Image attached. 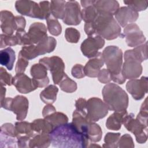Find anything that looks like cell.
I'll return each mask as SVG.
<instances>
[{
    "label": "cell",
    "instance_id": "obj_1",
    "mask_svg": "<svg viewBox=\"0 0 148 148\" xmlns=\"http://www.w3.org/2000/svg\"><path fill=\"white\" fill-rule=\"evenodd\" d=\"M49 136L51 145L57 148H84L91 143L72 123L54 127Z\"/></svg>",
    "mask_w": 148,
    "mask_h": 148
},
{
    "label": "cell",
    "instance_id": "obj_2",
    "mask_svg": "<svg viewBox=\"0 0 148 148\" xmlns=\"http://www.w3.org/2000/svg\"><path fill=\"white\" fill-rule=\"evenodd\" d=\"M84 31L88 36L97 34L106 40H113L121 36V29L113 15L98 12L94 20L91 23H86Z\"/></svg>",
    "mask_w": 148,
    "mask_h": 148
},
{
    "label": "cell",
    "instance_id": "obj_3",
    "mask_svg": "<svg viewBox=\"0 0 148 148\" xmlns=\"http://www.w3.org/2000/svg\"><path fill=\"white\" fill-rule=\"evenodd\" d=\"M102 58L109 71L111 79L118 84H123L126 79L123 76L121 69L123 65L122 50L116 46H108L102 51Z\"/></svg>",
    "mask_w": 148,
    "mask_h": 148
},
{
    "label": "cell",
    "instance_id": "obj_4",
    "mask_svg": "<svg viewBox=\"0 0 148 148\" xmlns=\"http://www.w3.org/2000/svg\"><path fill=\"white\" fill-rule=\"evenodd\" d=\"M103 102L109 110L114 112L125 110L128 106V96L127 92L115 83H109L102 91Z\"/></svg>",
    "mask_w": 148,
    "mask_h": 148
},
{
    "label": "cell",
    "instance_id": "obj_5",
    "mask_svg": "<svg viewBox=\"0 0 148 148\" xmlns=\"http://www.w3.org/2000/svg\"><path fill=\"white\" fill-rule=\"evenodd\" d=\"M124 62L122 65L121 72L127 79H136L142 74V62L134 50H128L124 53Z\"/></svg>",
    "mask_w": 148,
    "mask_h": 148
},
{
    "label": "cell",
    "instance_id": "obj_6",
    "mask_svg": "<svg viewBox=\"0 0 148 148\" xmlns=\"http://www.w3.org/2000/svg\"><path fill=\"white\" fill-rule=\"evenodd\" d=\"M1 106L16 114L17 120H23L28 113V100L22 95H17L14 98H6L1 103Z\"/></svg>",
    "mask_w": 148,
    "mask_h": 148
},
{
    "label": "cell",
    "instance_id": "obj_7",
    "mask_svg": "<svg viewBox=\"0 0 148 148\" xmlns=\"http://www.w3.org/2000/svg\"><path fill=\"white\" fill-rule=\"evenodd\" d=\"M86 119L88 121L96 122L105 117L109 109L100 98L92 97L87 101Z\"/></svg>",
    "mask_w": 148,
    "mask_h": 148
},
{
    "label": "cell",
    "instance_id": "obj_8",
    "mask_svg": "<svg viewBox=\"0 0 148 148\" xmlns=\"http://www.w3.org/2000/svg\"><path fill=\"white\" fill-rule=\"evenodd\" d=\"M39 62L50 71L54 83L59 84L65 73L64 72L65 64L62 60L58 56H52L40 58Z\"/></svg>",
    "mask_w": 148,
    "mask_h": 148
},
{
    "label": "cell",
    "instance_id": "obj_9",
    "mask_svg": "<svg viewBox=\"0 0 148 148\" xmlns=\"http://www.w3.org/2000/svg\"><path fill=\"white\" fill-rule=\"evenodd\" d=\"M123 124L127 130L132 132L139 143H144L147 139V126L141 124L136 119H134L132 113L127 114L124 118Z\"/></svg>",
    "mask_w": 148,
    "mask_h": 148
},
{
    "label": "cell",
    "instance_id": "obj_10",
    "mask_svg": "<svg viewBox=\"0 0 148 148\" xmlns=\"http://www.w3.org/2000/svg\"><path fill=\"white\" fill-rule=\"evenodd\" d=\"M105 45L104 39L97 34L88 36L81 44L80 50L84 56L91 58L98 53Z\"/></svg>",
    "mask_w": 148,
    "mask_h": 148
},
{
    "label": "cell",
    "instance_id": "obj_11",
    "mask_svg": "<svg viewBox=\"0 0 148 148\" xmlns=\"http://www.w3.org/2000/svg\"><path fill=\"white\" fill-rule=\"evenodd\" d=\"M15 8L22 15L41 20L45 19L40 5L34 1H17L15 3Z\"/></svg>",
    "mask_w": 148,
    "mask_h": 148
},
{
    "label": "cell",
    "instance_id": "obj_12",
    "mask_svg": "<svg viewBox=\"0 0 148 148\" xmlns=\"http://www.w3.org/2000/svg\"><path fill=\"white\" fill-rule=\"evenodd\" d=\"M123 37L125 38V42L128 46L136 47L146 42V38L139 27L135 23L130 24L125 27Z\"/></svg>",
    "mask_w": 148,
    "mask_h": 148
},
{
    "label": "cell",
    "instance_id": "obj_13",
    "mask_svg": "<svg viewBox=\"0 0 148 148\" xmlns=\"http://www.w3.org/2000/svg\"><path fill=\"white\" fill-rule=\"evenodd\" d=\"M82 20V11L79 3L76 1L66 2L63 22L67 25H77Z\"/></svg>",
    "mask_w": 148,
    "mask_h": 148
},
{
    "label": "cell",
    "instance_id": "obj_14",
    "mask_svg": "<svg viewBox=\"0 0 148 148\" xmlns=\"http://www.w3.org/2000/svg\"><path fill=\"white\" fill-rule=\"evenodd\" d=\"M126 89L134 99H142L148 91L147 77L142 76L140 79L130 80L126 84Z\"/></svg>",
    "mask_w": 148,
    "mask_h": 148
},
{
    "label": "cell",
    "instance_id": "obj_15",
    "mask_svg": "<svg viewBox=\"0 0 148 148\" xmlns=\"http://www.w3.org/2000/svg\"><path fill=\"white\" fill-rule=\"evenodd\" d=\"M12 84L19 92L22 94L29 93L38 87L35 80L29 78L24 73H16L13 78Z\"/></svg>",
    "mask_w": 148,
    "mask_h": 148
},
{
    "label": "cell",
    "instance_id": "obj_16",
    "mask_svg": "<svg viewBox=\"0 0 148 148\" xmlns=\"http://www.w3.org/2000/svg\"><path fill=\"white\" fill-rule=\"evenodd\" d=\"M116 20L119 25L125 27L134 23L138 18L139 14L128 6L121 7L114 14Z\"/></svg>",
    "mask_w": 148,
    "mask_h": 148
},
{
    "label": "cell",
    "instance_id": "obj_17",
    "mask_svg": "<svg viewBox=\"0 0 148 148\" xmlns=\"http://www.w3.org/2000/svg\"><path fill=\"white\" fill-rule=\"evenodd\" d=\"M79 131L90 142H99L102 136L100 126L94 122L87 121L80 127Z\"/></svg>",
    "mask_w": 148,
    "mask_h": 148
},
{
    "label": "cell",
    "instance_id": "obj_18",
    "mask_svg": "<svg viewBox=\"0 0 148 148\" xmlns=\"http://www.w3.org/2000/svg\"><path fill=\"white\" fill-rule=\"evenodd\" d=\"M28 37L31 45H36L47 37V28L42 23L32 24L27 32Z\"/></svg>",
    "mask_w": 148,
    "mask_h": 148
},
{
    "label": "cell",
    "instance_id": "obj_19",
    "mask_svg": "<svg viewBox=\"0 0 148 148\" xmlns=\"http://www.w3.org/2000/svg\"><path fill=\"white\" fill-rule=\"evenodd\" d=\"M47 69L42 64H35L31 68V75L36 82L38 87H43L49 83L47 77Z\"/></svg>",
    "mask_w": 148,
    "mask_h": 148
},
{
    "label": "cell",
    "instance_id": "obj_20",
    "mask_svg": "<svg viewBox=\"0 0 148 148\" xmlns=\"http://www.w3.org/2000/svg\"><path fill=\"white\" fill-rule=\"evenodd\" d=\"M103 64L102 53L98 52L97 55L90 58L84 66L85 75L90 77H97L101 68L103 66Z\"/></svg>",
    "mask_w": 148,
    "mask_h": 148
},
{
    "label": "cell",
    "instance_id": "obj_21",
    "mask_svg": "<svg viewBox=\"0 0 148 148\" xmlns=\"http://www.w3.org/2000/svg\"><path fill=\"white\" fill-rule=\"evenodd\" d=\"M1 28L4 34L12 35L16 30L15 16L8 10H2L0 13Z\"/></svg>",
    "mask_w": 148,
    "mask_h": 148
},
{
    "label": "cell",
    "instance_id": "obj_22",
    "mask_svg": "<svg viewBox=\"0 0 148 148\" xmlns=\"http://www.w3.org/2000/svg\"><path fill=\"white\" fill-rule=\"evenodd\" d=\"M94 6L98 12H104L114 15L119 9V3L114 0L94 1Z\"/></svg>",
    "mask_w": 148,
    "mask_h": 148
},
{
    "label": "cell",
    "instance_id": "obj_23",
    "mask_svg": "<svg viewBox=\"0 0 148 148\" xmlns=\"http://www.w3.org/2000/svg\"><path fill=\"white\" fill-rule=\"evenodd\" d=\"M128 114L127 110L121 112H114L107 119L106 127L109 130L117 131L121 127V124L124 117Z\"/></svg>",
    "mask_w": 148,
    "mask_h": 148
},
{
    "label": "cell",
    "instance_id": "obj_24",
    "mask_svg": "<svg viewBox=\"0 0 148 148\" xmlns=\"http://www.w3.org/2000/svg\"><path fill=\"white\" fill-rule=\"evenodd\" d=\"M57 42L55 38L47 36L44 40L35 45V48L38 56L49 53L54 51L56 47Z\"/></svg>",
    "mask_w": 148,
    "mask_h": 148
},
{
    "label": "cell",
    "instance_id": "obj_25",
    "mask_svg": "<svg viewBox=\"0 0 148 148\" xmlns=\"http://www.w3.org/2000/svg\"><path fill=\"white\" fill-rule=\"evenodd\" d=\"M15 59V51L11 47H9L1 50L0 63L9 71H11L13 69Z\"/></svg>",
    "mask_w": 148,
    "mask_h": 148
},
{
    "label": "cell",
    "instance_id": "obj_26",
    "mask_svg": "<svg viewBox=\"0 0 148 148\" xmlns=\"http://www.w3.org/2000/svg\"><path fill=\"white\" fill-rule=\"evenodd\" d=\"M50 143L49 134H38L30 139L29 147H47Z\"/></svg>",
    "mask_w": 148,
    "mask_h": 148
},
{
    "label": "cell",
    "instance_id": "obj_27",
    "mask_svg": "<svg viewBox=\"0 0 148 148\" xmlns=\"http://www.w3.org/2000/svg\"><path fill=\"white\" fill-rule=\"evenodd\" d=\"M58 91V88L56 86L50 85L40 92V99L45 103L52 104L56 100Z\"/></svg>",
    "mask_w": 148,
    "mask_h": 148
},
{
    "label": "cell",
    "instance_id": "obj_28",
    "mask_svg": "<svg viewBox=\"0 0 148 148\" xmlns=\"http://www.w3.org/2000/svg\"><path fill=\"white\" fill-rule=\"evenodd\" d=\"M31 123L32 130L37 134H49L53 129L52 125L45 119H36Z\"/></svg>",
    "mask_w": 148,
    "mask_h": 148
},
{
    "label": "cell",
    "instance_id": "obj_29",
    "mask_svg": "<svg viewBox=\"0 0 148 148\" xmlns=\"http://www.w3.org/2000/svg\"><path fill=\"white\" fill-rule=\"evenodd\" d=\"M14 126L17 134V138L20 136H28L32 138L37 134L32 130L31 123H30L18 121L15 123Z\"/></svg>",
    "mask_w": 148,
    "mask_h": 148
},
{
    "label": "cell",
    "instance_id": "obj_30",
    "mask_svg": "<svg viewBox=\"0 0 148 148\" xmlns=\"http://www.w3.org/2000/svg\"><path fill=\"white\" fill-rule=\"evenodd\" d=\"M65 1H51L50 2V13L57 19H63L65 13Z\"/></svg>",
    "mask_w": 148,
    "mask_h": 148
},
{
    "label": "cell",
    "instance_id": "obj_31",
    "mask_svg": "<svg viewBox=\"0 0 148 148\" xmlns=\"http://www.w3.org/2000/svg\"><path fill=\"white\" fill-rule=\"evenodd\" d=\"M53 127V128L60 124L68 123V118L66 114L61 112H55L44 117Z\"/></svg>",
    "mask_w": 148,
    "mask_h": 148
},
{
    "label": "cell",
    "instance_id": "obj_32",
    "mask_svg": "<svg viewBox=\"0 0 148 148\" xmlns=\"http://www.w3.org/2000/svg\"><path fill=\"white\" fill-rule=\"evenodd\" d=\"M47 29L49 32L54 36H58L61 33V25L58 20L50 14L46 18Z\"/></svg>",
    "mask_w": 148,
    "mask_h": 148
},
{
    "label": "cell",
    "instance_id": "obj_33",
    "mask_svg": "<svg viewBox=\"0 0 148 148\" xmlns=\"http://www.w3.org/2000/svg\"><path fill=\"white\" fill-rule=\"evenodd\" d=\"M60 88L65 92L72 93L77 89L76 83L69 78L66 73H65L63 78L59 83Z\"/></svg>",
    "mask_w": 148,
    "mask_h": 148
},
{
    "label": "cell",
    "instance_id": "obj_34",
    "mask_svg": "<svg viewBox=\"0 0 148 148\" xmlns=\"http://www.w3.org/2000/svg\"><path fill=\"white\" fill-rule=\"evenodd\" d=\"M94 2L84 8L82 10V18L85 23H91L97 14V10L94 6Z\"/></svg>",
    "mask_w": 148,
    "mask_h": 148
},
{
    "label": "cell",
    "instance_id": "obj_35",
    "mask_svg": "<svg viewBox=\"0 0 148 148\" xmlns=\"http://www.w3.org/2000/svg\"><path fill=\"white\" fill-rule=\"evenodd\" d=\"M39 56L35 48V45L24 46L18 53V57H23L28 60Z\"/></svg>",
    "mask_w": 148,
    "mask_h": 148
},
{
    "label": "cell",
    "instance_id": "obj_36",
    "mask_svg": "<svg viewBox=\"0 0 148 148\" xmlns=\"http://www.w3.org/2000/svg\"><path fill=\"white\" fill-rule=\"evenodd\" d=\"M0 134L1 148L16 147V144L17 143V139L16 137L8 135L2 132H1Z\"/></svg>",
    "mask_w": 148,
    "mask_h": 148
},
{
    "label": "cell",
    "instance_id": "obj_37",
    "mask_svg": "<svg viewBox=\"0 0 148 148\" xmlns=\"http://www.w3.org/2000/svg\"><path fill=\"white\" fill-rule=\"evenodd\" d=\"M120 137V133L108 132L105 136L103 147H117V142Z\"/></svg>",
    "mask_w": 148,
    "mask_h": 148
},
{
    "label": "cell",
    "instance_id": "obj_38",
    "mask_svg": "<svg viewBox=\"0 0 148 148\" xmlns=\"http://www.w3.org/2000/svg\"><path fill=\"white\" fill-rule=\"evenodd\" d=\"M124 3L134 11L138 12L145 10L147 8L148 1H124Z\"/></svg>",
    "mask_w": 148,
    "mask_h": 148
},
{
    "label": "cell",
    "instance_id": "obj_39",
    "mask_svg": "<svg viewBox=\"0 0 148 148\" xmlns=\"http://www.w3.org/2000/svg\"><path fill=\"white\" fill-rule=\"evenodd\" d=\"M80 34L78 30L76 29L70 27L67 28L65 32V37L66 40L70 43H77L80 39Z\"/></svg>",
    "mask_w": 148,
    "mask_h": 148
},
{
    "label": "cell",
    "instance_id": "obj_40",
    "mask_svg": "<svg viewBox=\"0 0 148 148\" xmlns=\"http://www.w3.org/2000/svg\"><path fill=\"white\" fill-rule=\"evenodd\" d=\"M18 45V42L16 35H8L6 34H1L0 47L3 48L6 46H15Z\"/></svg>",
    "mask_w": 148,
    "mask_h": 148
},
{
    "label": "cell",
    "instance_id": "obj_41",
    "mask_svg": "<svg viewBox=\"0 0 148 148\" xmlns=\"http://www.w3.org/2000/svg\"><path fill=\"white\" fill-rule=\"evenodd\" d=\"M117 147H134L135 145L132 137L128 134L120 137L117 145Z\"/></svg>",
    "mask_w": 148,
    "mask_h": 148
},
{
    "label": "cell",
    "instance_id": "obj_42",
    "mask_svg": "<svg viewBox=\"0 0 148 148\" xmlns=\"http://www.w3.org/2000/svg\"><path fill=\"white\" fill-rule=\"evenodd\" d=\"M0 83L1 86H5L6 85L11 86L13 82L12 76L8 73L2 67L0 68Z\"/></svg>",
    "mask_w": 148,
    "mask_h": 148
},
{
    "label": "cell",
    "instance_id": "obj_43",
    "mask_svg": "<svg viewBox=\"0 0 148 148\" xmlns=\"http://www.w3.org/2000/svg\"><path fill=\"white\" fill-rule=\"evenodd\" d=\"M147 42H145V43L138 46H136L133 49L142 62L147 59Z\"/></svg>",
    "mask_w": 148,
    "mask_h": 148
},
{
    "label": "cell",
    "instance_id": "obj_44",
    "mask_svg": "<svg viewBox=\"0 0 148 148\" xmlns=\"http://www.w3.org/2000/svg\"><path fill=\"white\" fill-rule=\"evenodd\" d=\"M15 35L17 39L18 45L24 46L31 45L29 39L28 37L27 33L25 31V30L17 31Z\"/></svg>",
    "mask_w": 148,
    "mask_h": 148
},
{
    "label": "cell",
    "instance_id": "obj_45",
    "mask_svg": "<svg viewBox=\"0 0 148 148\" xmlns=\"http://www.w3.org/2000/svg\"><path fill=\"white\" fill-rule=\"evenodd\" d=\"M28 65V60L21 57H18V61L16 63V68H15L16 73H24Z\"/></svg>",
    "mask_w": 148,
    "mask_h": 148
},
{
    "label": "cell",
    "instance_id": "obj_46",
    "mask_svg": "<svg viewBox=\"0 0 148 148\" xmlns=\"http://www.w3.org/2000/svg\"><path fill=\"white\" fill-rule=\"evenodd\" d=\"M86 105H87V101L85 99L82 98H78L75 102V106H76L75 110L86 117V113H87Z\"/></svg>",
    "mask_w": 148,
    "mask_h": 148
},
{
    "label": "cell",
    "instance_id": "obj_47",
    "mask_svg": "<svg viewBox=\"0 0 148 148\" xmlns=\"http://www.w3.org/2000/svg\"><path fill=\"white\" fill-rule=\"evenodd\" d=\"M72 75L77 79L84 77L86 75L84 71V66L81 64H76L74 65L71 71Z\"/></svg>",
    "mask_w": 148,
    "mask_h": 148
},
{
    "label": "cell",
    "instance_id": "obj_48",
    "mask_svg": "<svg viewBox=\"0 0 148 148\" xmlns=\"http://www.w3.org/2000/svg\"><path fill=\"white\" fill-rule=\"evenodd\" d=\"M97 77L98 80L102 83H109L112 80L110 73L107 69L100 70Z\"/></svg>",
    "mask_w": 148,
    "mask_h": 148
},
{
    "label": "cell",
    "instance_id": "obj_49",
    "mask_svg": "<svg viewBox=\"0 0 148 148\" xmlns=\"http://www.w3.org/2000/svg\"><path fill=\"white\" fill-rule=\"evenodd\" d=\"M1 132L17 138V134L15 129V126H14L11 123H7L3 124L1 127Z\"/></svg>",
    "mask_w": 148,
    "mask_h": 148
},
{
    "label": "cell",
    "instance_id": "obj_50",
    "mask_svg": "<svg viewBox=\"0 0 148 148\" xmlns=\"http://www.w3.org/2000/svg\"><path fill=\"white\" fill-rule=\"evenodd\" d=\"M15 24H16V30L20 31L24 30L26 21L24 17L20 16H15Z\"/></svg>",
    "mask_w": 148,
    "mask_h": 148
},
{
    "label": "cell",
    "instance_id": "obj_51",
    "mask_svg": "<svg viewBox=\"0 0 148 148\" xmlns=\"http://www.w3.org/2000/svg\"><path fill=\"white\" fill-rule=\"evenodd\" d=\"M17 139L18 147H29V143L31 138L28 136H20Z\"/></svg>",
    "mask_w": 148,
    "mask_h": 148
},
{
    "label": "cell",
    "instance_id": "obj_52",
    "mask_svg": "<svg viewBox=\"0 0 148 148\" xmlns=\"http://www.w3.org/2000/svg\"><path fill=\"white\" fill-rule=\"evenodd\" d=\"M55 112H56V108L51 104H47L44 107L42 111V114L43 117H45Z\"/></svg>",
    "mask_w": 148,
    "mask_h": 148
},
{
    "label": "cell",
    "instance_id": "obj_53",
    "mask_svg": "<svg viewBox=\"0 0 148 148\" xmlns=\"http://www.w3.org/2000/svg\"><path fill=\"white\" fill-rule=\"evenodd\" d=\"M6 92V88L3 86H1V103L5 99Z\"/></svg>",
    "mask_w": 148,
    "mask_h": 148
},
{
    "label": "cell",
    "instance_id": "obj_54",
    "mask_svg": "<svg viewBox=\"0 0 148 148\" xmlns=\"http://www.w3.org/2000/svg\"><path fill=\"white\" fill-rule=\"evenodd\" d=\"M88 147H100V146L97 145H95L94 143H93V144H91L90 145H88Z\"/></svg>",
    "mask_w": 148,
    "mask_h": 148
}]
</instances>
